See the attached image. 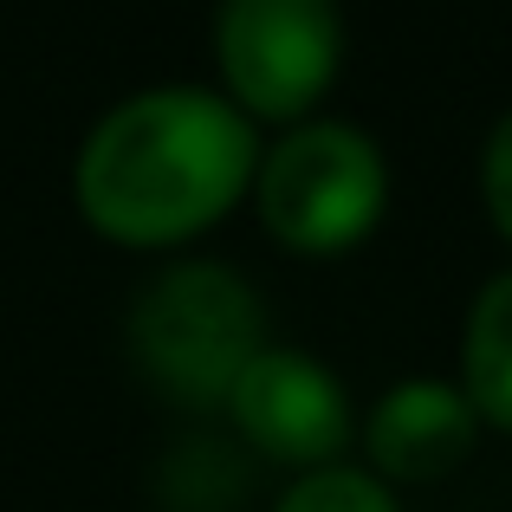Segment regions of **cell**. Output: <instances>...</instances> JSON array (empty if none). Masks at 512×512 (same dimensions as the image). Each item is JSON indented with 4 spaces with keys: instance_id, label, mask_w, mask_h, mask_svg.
I'll return each instance as SVG.
<instances>
[{
    "instance_id": "cell-4",
    "label": "cell",
    "mask_w": 512,
    "mask_h": 512,
    "mask_svg": "<svg viewBox=\"0 0 512 512\" xmlns=\"http://www.w3.org/2000/svg\"><path fill=\"white\" fill-rule=\"evenodd\" d=\"M214 65L227 104L253 124H305V111L338 85L344 13L338 0H221Z\"/></svg>"
},
{
    "instance_id": "cell-5",
    "label": "cell",
    "mask_w": 512,
    "mask_h": 512,
    "mask_svg": "<svg viewBox=\"0 0 512 512\" xmlns=\"http://www.w3.org/2000/svg\"><path fill=\"white\" fill-rule=\"evenodd\" d=\"M227 415L247 435V448H260L266 461L305 467V474L338 467V454L357 435V409H350L344 383L331 376V363L286 344H266L240 370V383L227 389Z\"/></svg>"
},
{
    "instance_id": "cell-3",
    "label": "cell",
    "mask_w": 512,
    "mask_h": 512,
    "mask_svg": "<svg viewBox=\"0 0 512 512\" xmlns=\"http://www.w3.org/2000/svg\"><path fill=\"white\" fill-rule=\"evenodd\" d=\"M253 208L260 227L292 253H350L389 208V163L376 137L338 117H305L253 175Z\"/></svg>"
},
{
    "instance_id": "cell-7",
    "label": "cell",
    "mask_w": 512,
    "mask_h": 512,
    "mask_svg": "<svg viewBox=\"0 0 512 512\" xmlns=\"http://www.w3.org/2000/svg\"><path fill=\"white\" fill-rule=\"evenodd\" d=\"M461 396L474 402L480 428L512 435V266L474 292L461 325Z\"/></svg>"
},
{
    "instance_id": "cell-8",
    "label": "cell",
    "mask_w": 512,
    "mask_h": 512,
    "mask_svg": "<svg viewBox=\"0 0 512 512\" xmlns=\"http://www.w3.org/2000/svg\"><path fill=\"white\" fill-rule=\"evenodd\" d=\"M273 512H402L396 487L370 474V467H318V474H299L286 493H279Z\"/></svg>"
},
{
    "instance_id": "cell-9",
    "label": "cell",
    "mask_w": 512,
    "mask_h": 512,
    "mask_svg": "<svg viewBox=\"0 0 512 512\" xmlns=\"http://www.w3.org/2000/svg\"><path fill=\"white\" fill-rule=\"evenodd\" d=\"M480 201H487L493 234L512 247V104L500 111V124L487 130V150H480Z\"/></svg>"
},
{
    "instance_id": "cell-1",
    "label": "cell",
    "mask_w": 512,
    "mask_h": 512,
    "mask_svg": "<svg viewBox=\"0 0 512 512\" xmlns=\"http://www.w3.org/2000/svg\"><path fill=\"white\" fill-rule=\"evenodd\" d=\"M260 175V124L227 91L156 85L111 104L78 150V214L117 247H175L234 208Z\"/></svg>"
},
{
    "instance_id": "cell-2",
    "label": "cell",
    "mask_w": 512,
    "mask_h": 512,
    "mask_svg": "<svg viewBox=\"0 0 512 512\" xmlns=\"http://www.w3.org/2000/svg\"><path fill=\"white\" fill-rule=\"evenodd\" d=\"M130 350H137L143 376L188 409L227 402L240 370L266 350L260 292L234 266L214 260L169 266L143 286L137 312H130Z\"/></svg>"
},
{
    "instance_id": "cell-6",
    "label": "cell",
    "mask_w": 512,
    "mask_h": 512,
    "mask_svg": "<svg viewBox=\"0 0 512 512\" xmlns=\"http://www.w3.org/2000/svg\"><path fill=\"white\" fill-rule=\"evenodd\" d=\"M480 415L461 396V383L441 376H409V383L383 389L363 422V448H370V474L383 487H428L448 480L454 467L474 454Z\"/></svg>"
}]
</instances>
